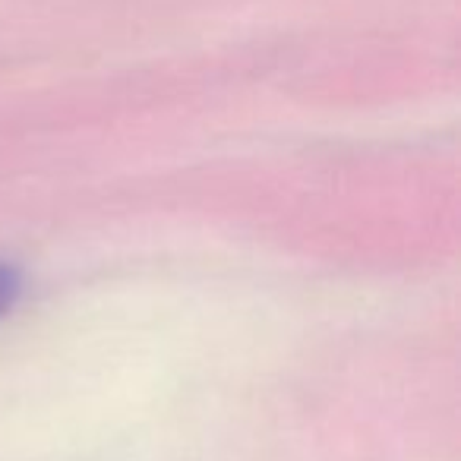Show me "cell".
<instances>
[{"label":"cell","instance_id":"6da1fadb","mask_svg":"<svg viewBox=\"0 0 461 461\" xmlns=\"http://www.w3.org/2000/svg\"><path fill=\"white\" fill-rule=\"evenodd\" d=\"M20 291H23V278L14 266H4L0 263V320L14 310V303L20 301Z\"/></svg>","mask_w":461,"mask_h":461}]
</instances>
